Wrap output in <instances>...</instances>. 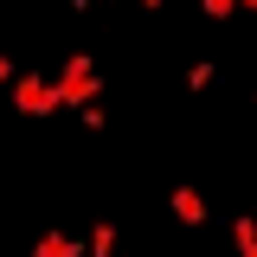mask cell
Instances as JSON below:
<instances>
[{"label": "cell", "mask_w": 257, "mask_h": 257, "mask_svg": "<svg viewBox=\"0 0 257 257\" xmlns=\"http://www.w3.org/2000/svg\"><path fill=\"white\" fill-rule=\"evenodd\" d=\"M52 90H58V103H71V109H77V103H96V96H103V77H96L90 52H71L64 71L52 77Z\"/></svg>", "instance_id": "cell-1"}, {"label": "cell", "mask_w": 257, "mask_h": 257, "mask_svg": "<svg viewBox=\"0 0 257 257\" xmlns=\"http://www.w3.org/2000/svg\"><path fill=\"white\" fill-rule=\"evenodd\" d=\"M13 109H20V116H58L64 103H58V90H52V77L13 71Z\"/></svg>", "instance_id": "cell-2"}, {"label": "cell", "mask_w": 257, "mask_h": 257, "mask_svg": "<svg viewBox=\"0 0 257 257\" xmlns=\"http://www.w3.org/2000/svg\"><path fill=\"white\" fill-rule=\"evenodd\" d=\"M167 206H174V219H180V225H206V193L193 187V180H180V187L167 193Z\"/></svg>", "instance_id": "cell-3"}, {"label": "cell", "mask_w": 257, "mask_h": 257, "mask_svg": "<svg viewBox=\"0 0 257 257\" xmlns=\"http://www.w3.org/2000/svg\"><path fill=\"white\" fill-rule=\"evenodd\" d=\"M32 251H39V257H77V251H84V238H71V231H45Z\"/></svg>", "instance_id": "cell-4"}, {"label": "cell", "mask_w": 257, "mask_h": 257, "mask_svg": "<svg viewBox=\"0 0 257 257\" xmlns=\"http://www.w3.org/2000/svg\"><path fill=\"white\" fill-rule=\"evenodd\" d=\"M116 231H122V225H116V219H96V225H90V238H84V251H96V257H109V251H116Z\"/></svg>", "instance_id": "cell-5"}, {"label": "cell", "mask_w": 257, "mask_h": 257, "mask_svg": "<svg viewBox=\"0 0 257 257\" xmlns=\"http://www.w3.org/2000/svg\"><path fill=\"white\" fill-rule=\"evenodd\" d=\"M231 244L238 257H257V219H231Z\"/></svg>", "instance_id": "cell-6"}, {"label": "cell", "mask_w": 257, "mask_h": 257, "mask_svg": "<svg viewBox=\"0 0 257 257\" xmlns=\"http://www.w3.org/2000/svg\"><path fill=\"white\" fill-rule=\"evenodd\" d=\"M206 84H219V64H212V58L187 64V90H206Z\"/></svg>", "instance_id": "cell-7"}, {"label": "cell", "mask_w": 257, "mask_h": 257, "mask_svg": "<svg viewBox=\"0 0 257 257\" xmlns=\"http://www.w3.org/2000/svg\"><path fill=\"white\" fill-rule=\"evenodd\" d=\"M199 7H206V20H231L238 13V0H199Z\"/></svg>", "instance_id": "cell-8"}, {"label": "cell", "mask_w": 257, "mask_h": 257, "mask_svg": "<svg viewBox=\"0 0 257 257\" xmlns=\"http://www.w3.org/2000/svg\"><path fill=\"white\" fill-rule=\"evenodd\" d=\"M0 84H13V58L7 52H0Z\"/></svg>", "instance_id": "cell-9"}, {"label": "cell", "mask_w": 257, "mask_h": 257, "mask_svg": "<svg viewBox=\"0 0 257 257\" xmlns=\"http://www.w3.org/2000/svg\"><path fill=\"white\" fill-rule=\"evenodd\" d=\"M135 7H148V13H155V7H161V0H135Z\"/></svg>", "instance_id": "cell-10"}, {"label": "cell", "mask_w": 257, "mask_h": 257, "mask_svg": "<svg viewBox=\"0 0 257 257\" xmlns=\"http://www.w3.org/2000/svg\"><path fill=\"white\" fill-rule=\"evenodd\" d=\"M238 7H244V13H257V0H238Z\"/></svg>", "instance_id": "cell-11"}, {"label": "cell", "mask_w": 257, "mask_h": 257, "mask_svg": "<svg viewBox=\"0 0 257 257\" xmlns=\"http://www.w3.org/2000/svg\"><path fill=\"white\" fill-rule=\"evenodd\" d=\"M90 7H96V0H90Z\"/></svg>", "instance_id": "cell-12"}]
</instances>
